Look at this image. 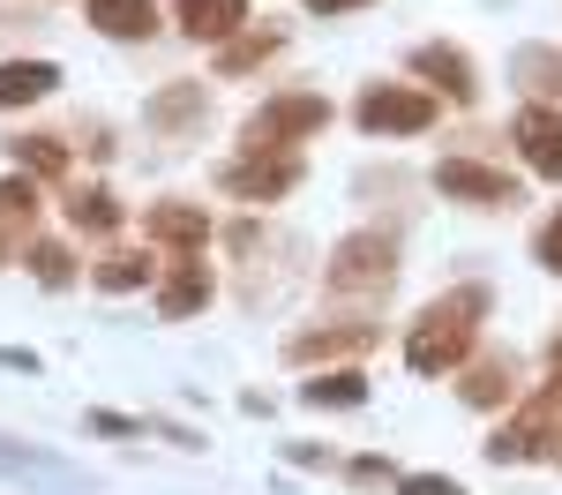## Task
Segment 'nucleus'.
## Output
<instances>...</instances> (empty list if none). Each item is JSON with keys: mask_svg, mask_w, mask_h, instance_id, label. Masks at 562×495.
<instances>
[{"mask_svg": "<svg viewBox=\"0 0 562 495\" xmlns=\"http://www.w3.org/2000/svg\"><path fill=\"white\" fill-rule=\"evenodd\" d=\"M510 143H518V158H525L540 180H562V113H548V105H525L518 128H510Z\"/></svg>", "mask_w": 562, "mask_h": 495, "instance_id": "423d86ee", "label": "nucleus"}, {"mask_svg": "<svg viewBox=\"0 0 562 495\" xmlns=\"http://www.w3.org/2000/svg\"><path fill=\"white\" fill-rule=\"evenodd\" d=\"M31 270H38L45 285H68V278H76V248H60V240H38V248H31Z\"/></svg>", "mask_w": 562, "mask_h": 495, "instance_id": "5701e85b", "label": "nucleus"}, {"mask_svg": "<svg viewBox=\"0 0 562 495\" xmlns=\"http://www.w3.org/2000/svg\"><path fill=\"white\" fill-rule=\"evenodd\" d=\"M8 158H23V166H31V173H45V180H68V150H60V143H45V135H23Z\"/></svg>", "mask_w": 562, "mask_h": 495, "instance_id": "4be33fe9", "label": "nucleus"}, {"mask_svg": "<svg viewBox=\"0 0 562 495\" xmlns=\"http://www.w3.org/2000/svg\"><path fill=\"white\" fill-rule=\"evenodd\" d=\"M330 121V105L323 98H307V90H285V98H270L256 121H248V135L240 143H256V150H293L301 135H315Z\"/></svg>", "mask_w": 562, "mask_h": 495, "instance_id": "39448f33", "label": "nucleus"}, {"mask_svg": "<svg viewBox=\"0 0 562 495\" xmlns=\"http://www.w3.org/2000/svg\"><path fill=\"white\" fill-rule=\"evenodd\" d=\"M68 218L83 225V233H113L121 211H113V195H105V188H76V195H68Z\"/></svg>", "mask_w": 562, "mask_h": 495, "instance_id": "412c9836", "label": "nucleus"}, {"mask_svg": "<svg viewBox=\"0 0 562 495\" xmlns=\"http://www.w3.org/2000/svg\"><path fill=\"white\" fill-rule=\"evenodd\" d=\"M278 45H285V31H278V23H256L240 45H217V76H248V68H262Z\"/></svg>", "mask_w": 562, "mask_h": 495, "instance_id": "dca6fc26", "label": "nucleus"}, {"mask_svg": "<svg viewBox=\"0 0 562 495\" xmlns=\"http://www.w3.org/2000/svg\"><path fill=\"white\" fill-rule=\"evenodd\" d=\"M532 248H540V263H548V270H562V211L540 225V240H532Z\"/></svg>", "mask_w": 562, "mask_h": 495, "instance_id": "a878e982", "label": "nucleus"}, {"mask_svg": "<svg viewBox=\"0 0 562 495\" xmlns=\"http://www.w3.org/2000/svg\"><path fill=\"white\" fill-rule=\"evenodd\" d=\"M53 83H60V68H45V60H8V68H0V113L53 98Z\"/></svg>", "mask_w": 562, "mask_h": 495, "instance_id": "f8f14e48", "label": "nucleus"}, {"mask_svg": "<svg viewBox=\"0 0 562 495\" xmlns=\"http://www.w3.org/2000/svg\"><path fill=\"white\" fill-rule=\"evenodd\" d=\"M390 278H397V233H390V225L338 240V256H330V293H390Z\"/></svg>", "mask_w": 562, "mask_h": 495, "instance_id": "f03ea898", "label": "nucleus"}, {"mask_svg": "<svg viewBox=\"0 0 562 495\" xmlns=\"http://www.w3.org/2000/svg\"><path fill=\"white\" fill-rule=\"evenodd\" d=\"M307 158H293V150H256V143H240V158L225 166V188L233 195H248V203H278L285 188H301Z\"/></svg>", "mask_w": 562, "mask_h": 495, "instance_id": "20e7f679", "label": "nucleus"}, {"mask_svg": "<svg viewBox=\"0 0 562 495\" xmlns=\"http://www.w3.org/2000/svg\"><path fill=\"white\" fill-rule=\"evenodd\" d=\"M203 301H211V270H203L195 256H188V263L173 270V285L158 293V315H195Z\"/></svg>", "mask_w": 562, "mask_h": 495, "instance_id": "f3484780", "label": "nucleus"}, {"mask_svg": "<svg viewBox=\"0 0 562 495\" xmlns=\"http://www.w3.org/2000/svg\"><path fill=\"white\" fill-rule=\"evenodd\" d=\"M397 495H458V481H442V473H405Z\"/></svg>", "mask_w": 562, "mask_h": 495, "instance_id": "393cba45", "label": "nucleus"}, {"mask_svg": "<svg viewBox=\"0 0 562 495\" xmlns=\"http://www.w3.org/2000/svg\"><path fill=\"white\" fill-rule=\"evenodd\" d=\"M510 375H518V368H510V353L465 368V405H480V413H487V405H503V398H510Z\"/></svg>", "mask_w": 562, "mask_h": 495, "instance_id": "a211bd4d", "label": "nucleus"}, {"mask_svg": "<svg viewBox=\"0 0 562 495\" xmlns=\"http://www.w3.org/2000/svg\"><path fill=\"white\" fill-rule=\"evenodd\" d=\"M510 83H518L525 98H562V53L518 45V53H510Z\"/></svg>", "mask_w": 562, "mask_h": 495, "instance_id": "9b49d317", "label": "nucleus"}, {"mask_svg": "<svg viewBox=\"0 0 562 495\" xmlns=\"http://www.w3.org/2000/svg\"><path fill=\"white\" fill-rule=\"evenodd\" d=\"M413 76H420L435 98H450V105H473V60H465L458 45H442V38L420 45V53H413Z\"/></svg>", "mask_w": 562, "mask_h": 495, "instance_id": "6e6552de", "label": "nucleus"}, {"mask_svg": "<svg viewBox=\"0 0 562 495\" xmlns=\"http://www.w3.org/2000/svg\"><path fill=\"white\" fill-rule=\"evenodd\" d=\"M150 233H158V240H173V248H203V240H211V218H203L195 203L166 195V203H150Z\"/></svg>", "mask_w": 562, "mask_h": 495, "instance_id": "2eb2a0df", "label": "nucleus"}, {"mask_svg": "<svg viewBox=\"0 0 562 495\" xmlns=\"http://www.w3.org/2000/svg\"><path fill=\"white\" fill-rule=\"evenodd\" d=\"M548 360H555V375H562V338H555V353H548Z\"/></svg>", "mask_w": 562, "mask_h": 495, "instance_id": "cd10ccee", "label": "nucleus"}, {"mask_svg": "<svg viewBox=\"0 0 562 495\" xmlns=\"http://www.w3.org/2000/svg\"><path fill=\"white\" fill-rule=\"evenodd\" d=\"M158 23V0H90V31L105 38H150Z\"/></svg>", "mask_w": 562, "mask_h": 495, "instance_id": "ddd939ff", "label": "nucleus"}, {"mask_svg": "<svg viewBox=\"0 0 562 495\" xmlns=\"http://www.w3.org/2000/svg\"><path fill=\"white\" fill-rule=\"evenodd\" d=\"M368 346H375V323H323V330H301V338H285V360H293V368H315V360L368 353Z\"/></svg>", "mask_w": 562, "mask_h": 495, "instance_id": "1a4fd4ad", "label": "nucleus"}, {"mask_svg": "<svg viewBox=\"0 0 562 495\" xmlns=\"http://www.w3.org/2000/svg\"><path fill=\"white\" fill-rule=\"evenodd\" d=\"M315 15H346V8H360V0H307Z\"/></svg>", "mask_w": 562, "mask_h": 495, "instance_id": "bb28decb", "label": "nucleus"}, {"mask_svg": "<svg viewBox=\"0 0 562 495\" xmlns=\"http://www.w3.org/2000/svg\"><path fill=\"white\" fill-rule=\"evenodd\" d=\"M435 188L458 195V203H518V180L495 173V166H473V158H442L435 166Z\"/></svg>", "mask_w": 562, "mask_h": 495, "instance_id": "0eeeda50", "label": "nucleus"}, {"mask_svg": "<svg viewBox=\"0 0 562 495\" xmlns=\"http://www.w3.org/2000/svg\"><path fill=\"white\" fill-rule=\"evenodd\" d=\"M0 218H8V225L31 218V180H0Z\"/></svg>", "mask_w": 562, "mask_h": 495, "instance_id": "b1692460", "label": "nucleus"}, {"mask_svg": "<svg viewBox=\"0 0 562 495\" xmlns=\"http://www.w3.org/2000/svg\"><path fill=\"white\" fill-rule=\"evenodd\" d=\"M248 23V0H180V31L188 38H233Z\"/></svg>", "mask_w": 562, "mask_h": 495, "instance_id": "4468645a", "label": "nucleus"}, {"mask_svg": "<svg viewBox=\"0 0 562 495\" xmlns=\"http://www.w3.org/2000/svg\"><path fill=\"white\" fill-rule=\"evenodd\" d=\"M368 398V375L360 368H338V375H307V405H323V413H346V405Z\"/></svg>", "mask_w": 562, "mask_h": 495, "instance_id": "6ab92c4d", "label": "nucleus"}, {"mask_svg": "<svg viewBox=\"0 0 562 495\" xmlns=\"http://www.w3.org/2000/svg\"><path fill=\"white\" fill-rule=\"evenodd\" d=\"M435 113H442L435 90H413V83L360 90V128L368 135H420V128H435Z\"/></svg>", "mask_w": 562, "mask_h": 495, "instance_id": "7ed1b4c3", "label": "nucleus"}, {"mask_svg": "<svg viewBox=\"0 0 562 495\" xmlns=\"http://www.w3.org/2000/svg\"><path fill=\"white\" fill-rule=\"evenodd\" d=\"M480 323H487V285H458L413 315V338H405V368L413 375H450L458 360L473 353Z\"/></svg>", "mask_w": 562, "mask_h": 495, "instance_id": "f257e3e1", "label": "nucleus"}, {"mask_svg": "<svg viewBox=\"0 0 562 495\" xmlns=\"http://www.w3.org/2000/svg\"><path fill=\"white\" fill-rule=\"evenodd\" d=\"M98 285H105V293H143V285H150V256H143V248L105 256V263H98Z\"/></svg>", "mask_w": 562, "mask_h": 495, "instance_id": "aec40b11", "label": "nucleus"}, {"mask_svg": "<svg viewBox=\"0 0 562 495\" xmlns=\"http://www.w3.org/2000/svg\"><path fill=\"white\" fill-rule=\"evenodd\" d=\"M203 121H211L203 83H166L158 98H150V128H158V135H195Z\"/></svg>", "mask_w": 562, "mask_h": 495, "instance_id": "9d476101", "label": "nucleus"}]
</instances>
